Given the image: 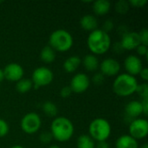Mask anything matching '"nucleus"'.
I'll return each instance as SVG.
<instances>
[{
  "label": "nucleus",
  "instance_id": "20e7f679",
  "mask_svg": "<svg viewBox=\"0 0 148 148\" xmlns=\"http://www.w3.org/2000/svg\"><path fill=\"white\" fill-rule=\"evenodd\" d=\"M74 44L72 35L62 29H56L51 33L49 38V46L55 51L66 52L69 51Z\"/></svg>",
  "mask_w": 148,
  "mask_h": 148
},
{
  "label": "nucleus",
  "instance_id": "39448f33",
  "mask_svg": "<svg viewBox=\"0 0 148 148\" xmlns=\"http://www.w3.org/2000/svg\"><path fill=\"white\" fill-rule=\"evenodd\" d=\"M111 131L110 123L104 118H95L88 127V135L97 142L107 141L111 135Z\"/></svg>",
  "mask_w": 148,
  "mask_h": 148
},
{
  "label": "nucleus",
  "instance_id": "bb28decb",
  "mask_svg": "<svg viewBox=\"0 0 148 148\" xmlns=\"http://www.w3.org/2000/svg\"><path fill=\"white\" fill-rule=\"evenodd\" d=\"M9 131H10V127L8 123L4 120L0 119V138L6 136Z\"/></svg>",
  "mask_w": 148,
  "mask_h": 148
},
{
  "label": "nucleus",
  "instance_id": "c9c22d12",
  "mask_svg": "<svg viewBox=\"0 0 148 148\" xmlns=\"http://www.w3.org/2000/svg\"><path fill=\"white\" fill-rule=\"evenodd\" d=\"M140 75V77H141V79L145 82H147L148 81V69L147 68H143L142 69V70L140 71V73L139 74Z\"/></svg>",
  "mask_w": 148,
  "mask_h": 148
},
{
  "label": "nucleus",
  "instance_id": "f3484780",
  "mask_svg": "<svg viewBox=\"0 0 148 148\" xmlns=\"http://www.w3.org/2000/svg\"><path fill=\"white\" fill-rule=\"evenodd\" d=\"M80 24L82 28L86 30V31H94L98 29V21L96 17L93 15H84L81 20H80Z\"/></svg>",
  "mask_w": 148,
  "mask_h": 148
},
{
  "label": "nucleus",
  "instance_id": "4be33fe9",
  "mask_svg": "<svg viewBox=\"0 0 148 148\" xmlns=\"http://www.w3.org/2000/svg\"><path fill=\"white\" fill-rule=\"evenodd\" d=\"M33 88V83L30 79L22 78L16 83V89L21 94H25L29 92Z\"/></svg>",
  "mask_w": 148,
  "mask_h": 148
},
{
  "label": "nucleus",
  "instance_id": "1a4fd4ad",
  "mask_svg": "<svg viewBox=\"0 0 148 148\" xmlns=\"http://www.w3.org/2000/svg\"><path fill=\"white\" fill-rule=\"evenodd\" d=\"M90 85L89 77L84 73H78L75 75L70 81V88L73 93L82 94L88 90Z\"/></svg>",
  "mask_w": 148,
  "mask_h": 148
},
{
  "label": "nucleus",
  "instance_id": "2eb2a0df",
  "mask_svg": "<svg viewBox=\"0 0 148 148\" xmlns=\"http://www.w3.org/2000/svg\"><path fill=\"white\" fill-rule=\"evenodd\" d=\"M82 64L89 72H95L99 69L100 62L96 56L93 54H88L82 59Z\"/></svg>",
  "mask_w": 148,
  "mask_h": 148
},
{
  "label": "nucleus",
  "instance_id": "6e6552de",
  "mask_svg": "<svg viewBox=\"0 0 148 148\" xmlns=\"http://www.w3.org/2000/svg\"><path fill=\"white\" fill-rule=\"evenodd\" d=\"M129 135L136 140L146 138L148 134V121L146 119L137 118L129 124Z\"/></svg>",
  "mask_w": 148,
  "mask_h": 148
},
{
  "label": "nucleus",
  "instance_id": "e433bc0d",
  "mask_svg": "<svg viewBox=\"0 0 148 148\" xmlns=\"http://www.w3.org/2000/svg\"><path fill=\"white\" fill-rule=\"evenodd\" d=\"M95 148H110V145L108 141H100L95 144Z\"/></svg>",
  "mask_w": 148,
  "mask_h": 148
},
{
  "label": "nucleus",
  "instance_id": "7c9ffc66",
  "mask_svg": "<svg viewBox=\"0 0 148 148\" xmlns=\"http://www.w3.org/2000/svg\"><path fill=\"white\" fill-rule=\"evenodd\" d=\"M128 2L131 7L135 8H142L147 3V0H130Z\"/></svg>",
  "mask_w": 148,
  "mask_h": 148
},
{
  "label": "nucleus",
  "instance_id": "f704fd0d",
  "mask_svg": "<svg viewBox=\"0 0 148 148\" xmlns=\"http://www.w3.org/2000/svg\"><path fill=\"white\" fill-rule=\"evenodd\" d=\"M113 50H114L115 53H117V54H121V53H122V52L124 51V49H123V48H122V46H121V44L120 42H115V43L114 44V46H113Z\"/></svg>",
  "mask_w": 148,
  "mask_h": 148
},
{
  "label": "nucleus",
  "instance_id": "9d476101",
  "mask_svg": "<svg viewBox=\"0 0 148 148\" xmlns=\"http://www.w3.org/2000/svg\"><path fill=\"white\" fill-rule=\"evenodd\" d=\"M4 79L10 82H18L22 78H23L24 70L23 68L16 63V62H10L7 64L3 69H2Z\"/></svg>",
  "mask_w": 148,
  "mask_h": 148
},
{
  "label": "nucleus",
  "instance_id": "72a5a7b5",
  "mask_svg": "<svg viewBox=\"0 0 148 148\" xmlns=\"http://www.w3.org/2000/svg\"><path fill=\"white\" fill-rule=\"evenodd\" d=\"M141 106H142V111L143 114L147 116L148 114V99L141 100Z\"/></svg>",
  "mask_w": 148,
  "mask_h": 148
},
{
  "label": "nucleus",
  "instance_id": "2f4dec72",
  "mask_svg": "<svg viewBox=\"0 0 148 148\" xmlns=\"http://www.w3.org/2000/svg\"><path fill=\"white\" fill-rule=\"evenodd\" d=\"M72 89L70 88L69 86H65L62 87L61 91H60V95L62 98H69L71 95H72Z\"/></svg>",
  "mask_w": 148,
  "mask_h": 148
},
{
  "label": "nucleus",
  "instance_id": "c756f323",
  "mask_svg": "<svg viewBox=\"0 0 148 148\" xmlns=\"http://www.w3.org/2000/svg\"><path fill=\"white\" fill-rule=\"evenodd\" d=\"M114 23H113V21L112 20H110V19H108V20H106L104 23H103V24H102V30L103 31H105L106 33H108V32H110L113 29H114Z\"/></svg>",
  "mask_w": 148,
  "mask_h": 148
},
{
  "label": "nucleus",
  "instance_id": "cd10ccee",
  "mask_svg": "<svg viewBox=\"0 0 148 148\" xmlns=\"http://www.w3.org/2000/svg\"><path fill=\"white\" fill-rule=\"evenodd\" d=\"M104 81H105V76L101 72L95 74L92 77V82L95 85H101L103 84Z\"/></svg>",
  "mask_w": 148,
  "mask_h": 148
},
{
  "label": "nucleus",
  "instance_id": "a211bd4d",
  "mask_svg": "<svg viewBox=\"0 0 148 148\" xmlns=\"http://www.w3.org/2000/svg\"><path fill=\"white\" fill-rule=\"evenodd\" d=\"M92 3L93 10L97 16H104L108 14L111 9V3L108 0H96Z\"/></svg>",
  "mask_w": 148,
  "mask_h": 148
},
{
  "label": "nucleus",
  "instance_id": "f257e3e1",
  "mask_svg": "<svg viewBox=\"0 0 148 148\" xmlns=\"http://www.w3.org/2000/svg\"><path fill=\"white\" fill-rule=\"evenodd\" d=\"M87 44L93 55H103L111 48V37L101 29H97L89 33Z\"/></svg>",
  "mask_w": 148,
  "mask_h": 148
},
{
  "label": "nucleus",
  "instance_id": "0eeeda50",
  "mask_svg": "<svg viewBox=\"0 0 148 148\" xmlns=\"http://www.w3.org/2000/svg\"><path fill=\"white\" fill-rule=\"evenodd\" d=\"M42 126V120L38 114L30 112L26 114L21 120L20 127L23 132L27 134H34L39 131Z\"/></svg>",
  "mask_w": 148,
  "mask_h": 148
},
{
  "label": "nucleus",
  "instance_id": "473e14b6",
  "mask_svg": "<svg viewBox=\"0 0 148 148\" xmlns=\"http://www.w3.org/2000/svg\"><path fill=\"white\" fill-rule=\"evenodd\" d=\"M136 51L139 56H148V47L147 45H143V44L139 45L136 49Z\"/></svg>",
  "mask_w": 148,
  "mask_h": 148
},
{
  "label": "nucleus",
  "instance_id": "a878e982",
  "mask_svg": "<svg viewBox=\"0 0 148 148\" xmlns=\"http://www.w3.org/2000/svg\"><path fill=\"white\" fill-rule=\"evenodd\" d=\"M39 140L42 143V144H49L51 142V140H53V137H52V134L50 132H48V131H45V132H42L40 136H39Z\"/></svg>",
  "mask_w": 148,
  "mask_h": 148
},
{
  "label": "nucleus",
  "instance_id": "393cba45",
  "mask_svg": "<svg viewBox=\"0 0 148 148\" xmlns=\"http://www.w3.org/2000/svg\"><path fill=\"white\" fill-rule=\"evenodd\" d=\"M141 98V100L143 99H148V84L147 82L141 83V84H138L137 88H136V92Z\"/></svg>",
  "mask_w": 148,
  "mask_h": 148
},
{
  "label": "nucleus",
  "instance_id": "5701e85b",
  "mask_svg": "<svg viewBox=\"0 0 148 148\" xmlns=\"http://www.w3.org/2000/svg\"><path fill=\"white\" fill-rule=\"evenodd\" d=\"M42 111L43 113L49 116V117H56L57 114H58V108H57V106L53 102V101H45L42 106Z\"/></svg>",
  "mask_w": 148,
  "mask_h": 148
},
{
  "label": "nucleus",
  "instance_id": "9b49d317",
  "mask_svg": "<svg viewBox=\"0 0 148 148\" xmlns=\"http://www.w3.org/2000/svg\"><path fill=\"white\" fill-rule=\"evenodd\" d=\"M100 70L101 73L106 77L115 76L118 75L121 70L120 62L114 58H106L100 63Z\"/></svg>",
  "mask_w": 148,
  "mask_h": 148
},
{
  "label": "nucleus",
  "instance_id": "4468645a",
  "mask_svg": "<svg viewBox=\"0 0 148 148\" xmlns=\"http://www.w3.org/2000/svg\"><path fill=\"white\" fill-rule=\"evenodd\" d=\"M143 114L141 101H131L125 107V115L126 118H130L131 121L134 119L139 118Z\"/></svg>",
  "mask_w": 148,
  "mask_h": 148
},
{
  "label": "nucleus",
  "instance_id": "a19ab883",
  "mask_svg": "<svg viewBox=\"0 0 148 148\" xmlns=\"http://www.w3.org/2000/svg\"><path fill=\"white\" fill-rule=\"evenodd\" d=\"M49 148H61L60 147H58L57 145H52L50 147H49Z\"/></svg>",
  "mask_w": 148,
  "mask_h": 148
},
{
  "label": "nucleus",
  "instance_id": "c85d7f7f",
  "mask_svg": "<svg viewBox=\"0 0 148 148\" xmlns=\"http://www.w3.org/2000/svg\"><path fill=\"white\" fill-rule=\"evenodd\" d=\"M139 35H140V38L141 44L148 46V30L146 28L142 29L139 32Z\"/></svg>",
  "mask_w": 148,
  "mask_h": 148
},
{
  "label": "nucleus",
  "instance_id": "f03ea898",
  "mask_svg": "<svg viewBox=\"0 0 148 148\" xmlns=\"http://www.w3.org/2000/svg\"><path fill=\"white\" fill-rule=\"evenodd\" d=\"M50 133L53 139L59 142L69 141L74 135L75 127L72 121L64 116L56 117L50 126Z\"/></svg>",
  "mask_w": 148,
  "mask_h": 148
},
{
  "label": "nucleus",
  "instance_id": "ea45409f",
  "mask_svg": "<svg viewBox=\"0 0 148 148\" xmlns=\"http://www.w3.org/2000/svg\"><path fill=\"white\" fill-rule=\"evenodd\" d=\"M10 148H24L23 146H21V145H14V146H12Z\"/></svg>",
  "mask_w": 148,
  "mask_h": 148
},
{
  "label": "nucleus",
  "instance_id": "f8f14e48",
  "mask_svg": "<svg viewBox=\"0 0 148 148\" xmlns=\"http://www.w3.org/2000/svg\"><path fill=\"white\" fill-rule=\"evenodd\" d=\"M124 67L127 71V74L133 76L139 75L144 68L141 59L138 56L134 55H129L125 58Z\"/></svg>",
  "mask_w": 148,
  "mask_h": 148
},
{
  "label": "nucleus",
  "instance_id": "79ce46f5",
  "mask_svg": "<svg viewBox=\"0 0 148 148\" xmlns=\"http://www.w3.org/2000/svg\"><path fill=\"white\" fill-rule=\"evenodd\" d=\"M140 148H148V144L147 143H145V144H143V145L141 146V147Z\"/></svg>",
  "mask_w": 148,
  "mask_h": 148
},
{
  "label": "nucleus",
  "instance_id": "ddd939ff",
  "mask_svg": "<svg viewBox=\"0 0 148 148\" xmlns=\"http://www.w3.org/2000/svg\"><path fill=\"white\" fill-rule=\"evenodd\" d=\"M120 42L124 50L136 49L137 47L141 44L139 32L136 31H128L126 33L121 36V41Z\"/></svg>",
  "mask_w": 148,
  "mask_h": 148
},
{
  "label": "nucleus",
  "instance_id": "4c0bfd02",
  "mask_svg": "<svg viewBox=\"0 0 148 148\" xmlns=\"http://www.w3.org/2000/svg\"><path fill=\"white\" fill-rule=\"evenodd\" d=\"M128 31H129V30H128L127 27L125 26V25H121V26H120V27L118 28V32H119L120 35H121V36H124V35H125L126 33H127Z\"/></svg>",
  "mask_w": 148,
  "mask_h": 148
},
{
  "label": "nucleus",
  "instance_id": "412c9836",
  "mask_svg": "<svg viewBox=\"0 0 148 148\" xmlns=\"http://www.w3.org/2000/svg\"><path fill=\"white\" fill-rule=\"evenodd\" d=\"M76 147L77 148H95V142L88 134H82L78 137Z\"/></svg>",
  "mask_w": 148,
  "mask_h": 148
},
{
  "label": "nucleus",
  "instance_id": "b1692460",
  "mask_svg": "<svg viewBox=\"0 0 148 148\" xmlns=\"http://www.w3.org/2000/svg\"><path fill=\"white\" fill-rule=\"evenodd\" d=\"M130 7L131 6L129 4V2L126 1V0H119L115 3V10L118 14H121V15L127 14V12H128Z\"/></svg>",
  "mask_w": 148,
  "mask_h": 148
},
{
  "label": "nucleus",
  "instance_id": "dca6fc26",
  "mask_svg": "<svg viewBox=\"0 0 148 148\" xmlns=\"http://www.w3.org/2000/svg\"><path fill=\"white\" fill-rule=\"evenodd\" d=\"M115 148H139V143L129 134H124L117 139Z\"/></svg>",
  "mask_w": 148,
  "mask_h": 148
},
{
  "label": "nucleus",
  "instance_id": "6ab92c4d",
  "mask_svg": "<svg viewBox=\"0 0 148 148\" xmlns=\"http://www.w3.org/2000/svg\"><path fill=\"white\" fill-rule=\"evenodd\" d=\"M82 64V59L78 56H72L67 58L63 62V69L68 73L75 72Z\"/></svg>",
  "mask_w": 148,
  "mask_h": 148
},
{
  "label": "nucleus",
  "instance_id": "aec40b11",
  "mask_svg": "<svg viewBox=\"0 0 148 148\" xmlns=\"http://www.w3.org/2000/svg\"><path fill=\"white\" fill-rule=\"evenodd\" d=\"M56 51L50 46L48 45L42 49L41 53H40V58L44 63L49 64V63L54 62V61L56 60Z\"/></svg>",
  "mask_w": 148,
  "mask_h": 148
},
{
  "label": "nucleus",
  "instance_id": "423d86ee",
  "mask_svg": "<svg viewBox=\"0 0 148 148\" xmlns=\"http://www.w3.org/2000/svg\"><path fill=\"white\" fill-rule=\"evenodd\" d=\"M53 79L54 74L52 70L44 66L35 69L31 76V82L35 88H39L41 87L49 85L53 82Z\"/></svg>",
  "mask_w": 148,
  "mask_h": 148
},
{
  "label": "nucleus",
  "instance_id": "7ed1b4c3",
  "mask_svg": "<svg viewBox=\"0 0 148 148\" xmlns=\"http://www.w3.org/2000/svg\"><path fill=\"white\" fill-rule=\"evenodd\" d=\"M138 81L135 76L127 73L120 74L114 79L113 83L114 92L121 97H127L136 92Z\"/></svg>",
  "mask_w": 148,
  "mask_h": 148
},
{
  "label": "nucleus",
  "instance_id": "58836bf2",
  "mask_svg": "<svg viewBox=\"0 0 148 148\" xmlns=\"http://www.w3.org/2000/svg\"><path fill=\"white\" fill-rule=\"evenodd\" d=\"M4 79V77H3V71H2V69H0V82L3 81Z\"/></svg>",
  "mask_w": 148,
  "mask_h": 148
}]
</instances>
